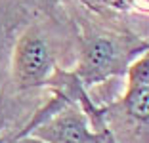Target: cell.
<instances>
[{"label": "cell", "mask_w": 149, "mask_h": 143, "mask_svg": "<svg viewBox=\"0 0 149 143\" xmlns=\"http://www.w3.org/2000/svg\"><path fill=\"white\" fill-rule=\"evenodd\" d=\"M126 92L117 103L100 107L107 130H124L134 143H147L149 128V53L143 52L126 69Z\"/></svg>", "instance_id": "7a4b0ae2"}, {"label": "cell", "mask_w": 149, "mask_h": 143, "mask_svg": "<svg viewBox=\"0 0 149 143\" xmlns=\"http://www.w3.org/2000/svg\"><path fill=\"white\" fill-rule=\"evenodd\" d=\"M109 143H118V141H117V139H111V141H109Z\"/></svg>", "instance_id": "8992f818"}, {"label": "cell", "mask_w": 149, "mask_h": 143, "mask_svg": "<svg viewBox=\"0 0 149 143\" xmlns=\"http://www.w3.org/2000/svg\"><path fill=\"white\" fill-rule=\"evenodd\" d=\"M88 8L101 12V10H120V12H128V10L136 8L138 0H80Z\"/></svg>", "instance_id": "5b68a950"}, {"label": "cell", "mask_w": 149, "mask_h": 143, "mask_svg": "<svg viewBox=\"0 0 149 143\" xmlns=\"http://www.w3.org/2000/svg\"><path fill=\"white\" fill-rule=\"evenodd\" d=\"M59 67L56 65L52 46L38 27L23 31L13 48L12 73L19 90L46 88Z\"/></svg>", "instance_id": "3957f363"}, {"label": "cell", "mask_w": 149, "mask_h": 143, "mask_svg": "<svg viewBox=\"0 0 149 143\" xmlns=\"http://www.w3.org/2000/svg\"><path fill=\"white\" fill-rule=\"evenodd\" d=\"M25 135L42 143H109L113 139L107 128L96 130L84 109L77 103L63 107L56 115L36 124Z\"/></svg>", "instance_id": "277c9868"}, {"label": "cell", "mask_w": 149, "mask_h": 143, "mask_svg": "<svg viewBox=\"0 0 149 143\" xmlns=\"http://www.w3.org/2000/svg\"><path fill=\"white\" fill-rule=\"evenodd\" d=\"M143 52H147V40L143 38L92 29L82 35L79 57L71 73L88 90L113 76L126 74L128 65Z\"/></svg>", "instance_id": "6da1fadb"}]
</instances>
